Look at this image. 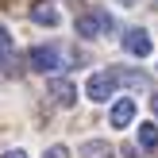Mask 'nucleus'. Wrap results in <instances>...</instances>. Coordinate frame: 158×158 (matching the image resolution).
<instances>
[{"instance_id": "f257e3e1", "label": "nucleus", "mask_w": 158, "mask_h": 158, "mask_svg": "<svg viewBox=\"0 0 158 158\" xmlns=\"http://www.w3.org/2000/svg\"><path fill=\"white\" fill-rule=\"evenodd\" d=\"M116 81H120L116 73H104V69H97V73L85 81V97H89V100H97V104H104V100L116 93Z\"/></svg>"}, {"instance_id": "423d86ee", "label": "nucleus", "mask_w": 158, "mask_h": 158, "mask_svg": "<svg viewBox=\"0 0 158 158\" xmlns=\"http://www.w3.org/2000/svg\"><path fill=\"white\" fill-rule=\"evenodd\" d=\"M108 120H112V127H127V123L135 120V100H131V97L116 100V108H112V116H108Z\"/></svg>"}, {"instance_id": "f8f14e48", "label": "nucleus", "mask_w": 158, "mask_h": 158, "mask_svg": "<svg viewBox=\"0 0 158 158\" xmlns=\"http://www.w3.org/2000/svg\"><path fill=\"white\" fill-rule=\"evenodd\" d=\"M43 158H69L66 147H50V151H43Z\"/></svg>"}, {"instance_id": "0eeeda50", "label": "nucleus", "mask_w": 158, "mask_h": 158, "mask_svg": "<svg viewBox=\"0 0 158 158\" xmlns=\"http://www.w3.org/2000/svg\"><path fill=\"white\" fill-rule=\"evenodd\" d=\"M81 158H116V151L104 143V139H89V143H81Z\"/></svg>"}, {"instance_id": "ddd939ff", "label": "nucleus", "mask_w": 158, "mask_h": 158, "mask_svg": "<svg viewBox=\"0 0 158 158\" xmlns=\"http://www.w3.org/2000/svg\"><path fill=\"white\" fill-rule=\"evenodd\" d=\"M116 4H120V8H135L139 0H116Z\"/></svg>"}, {"instance_id": "39448f33", "label": "nucleus", "mask_w": 158, "mask_h": 158, "mask_svg": "<svg viewBox=\"0 0 158 158\" xmlns=\"http://www.w3.org/2000/svg\"><path fill=\"white\" fill-rule=\"evenodd\" d=\"M123 50L127 54H135V58H147V54H151V35H147V31H127V39H123Z\"/></svg>"}, {"instance_id": "9d476101", "label": "nucleus", "mask_w": 158, "mask_h": 158, "mask_svg": "<svg viewBox=\"0 0 158 158\" xmlns=\"http://www.w3.org/2000/svg\"><path fill=\"white\" fill-rule=\"evenodd\" d=\"M139 147H143V151H154V147H158V127H154V123H139Z\"/></svg>"}, {"instance_id": "6e6552de", "label": "nucleus", "mask_w": 158, "mask_h": 158, "mask_svg": "<svg viewBox=\"0 0 158 158\" xmlns=\"http://www.w3.org/2000/svg\"><path fill=\"white\" fill-rule=\"evenodd\" d=\"M31 19H35L39 27H58V12H54L50 4H35L31 8Z\"/></svg>"}, {"instance_id": "2eb2a0df", "label": "nucleus", "mask_w": 158, "mask_h": 158, "mask_svg": "<svg viewBox=\"0 0 158 158\" xmlns=\"http://www.w3.org/2000/svg\"><path fill=\"white\" fill-rule=\"evenodd\" d=\"M4 158H27V154H23V151H8Z\"/></svg>"}, {"instance_id": "f03ea898", "label": "nucleus", "mask_w": 158, "mask_h": 158, "mask_svg": "<svg viewBox=\"0 0 158 158\" xmlns=\"http://www.w3.org/2000/svg\"><path fill=\"white\" fill-rule=\"evenodd\" d=\"M27 66L35 69V73H54V69H62V58H58V50L54 46H31L27 50Z\"/></svg>"}, {"instance_id": "9b49d317", "label": "nucleus", "mask_w": 158, "mask_h": 158, "mask_svg": "<svg viewBox=\"0 0 158 158\" xmlns=\"http://www.w3.org/2000/svg\"><path fill=\"white\" fill-rule=\"evenodd\" d=\"M0 58H12V35L4 23H0Z\"/></svg>"}, {"instance_id": "20e7f679", "label": "nucleus", "mask_w": 158, "mask_h": 158, "mask_svg": "<svg viewBox=\"0 0 158 158\" xmlns=\"http://www.w3.org/2000/svg\"><path fill=\"white\" fill-rule=\"evenodd\" d=\"M100 31H104V15H100V12L77 15V35H81V39H97Z\"/></svg>"}, {"instance_id": "4468645a", "label": "nucleus", "mask_w": 158, "mask_h": 158, "mask_svg": "<svg viewBox=\"0 0 158 158\" xmlns=\"http://www.w3.org/2000/svg\"><path fill=\"white\" fill-rule=\"evenodd\" d=\"M151 112L158 116V93H154V97H151Z\"/></svg>"}, {"instance_id": "1a4fd4ad", "label": "nucleus", "mask_w": 158, "mask_h": 158, "mask_svg": "<svg viewBox=\"0 0 158 158\" xmlns=\"http://www.w3.org/2000/svg\"><path fill=\"white\" fill-rule=\"evenodd\" d=\"M116 77H120L127 89H151V81H147V73H135V69H116Z\"/></svg>"}, {"instance_id": "7ed1b4c3", "label": "nucleus", "mask_w": 158, "mask_h": 158, "mask_svg": "<svg viewBox=\"0 0 158 158\" xmlns=\"http://www.w3.org/2000/svg\"><path fill=\"white\" fill-rule=\"evenodd\" d=\"M46 97H50L54 104L69 108V104H77V85L66 81V77H50V81H46Z\"/></svg>"}]
</instances>
